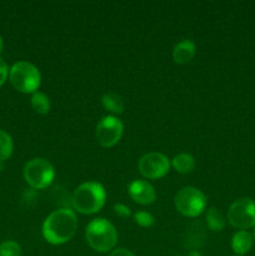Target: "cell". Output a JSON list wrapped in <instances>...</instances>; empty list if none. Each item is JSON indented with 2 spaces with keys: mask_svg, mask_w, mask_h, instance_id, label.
<instances>
[{
  "mask_svg": "<svg viewBox=\"0 0 255 256\" xmlns=\"http://www.w3.org/2000/svg\"><path fill=\"white\" fill-rule=\"evenodd\" d=\"M78 230V218L72 209L60 208L46 216L42 226L45 242L52 245H62L74 238Z\"/></svg>",
  "mask_w": 255,
  "mask_h": 256,
  "instance_id": "cell-1",
  "label": "cell"
},
{
  "mask_svg": "<svg viewBox=\"0 0 255 256\" xmlns=\"http://www.w3.org/2000/svg\"><path fill=\"white\" fill-rule=\"evenodd\" d=\"M105 202V188L96 182H82L74 190L72 196V209L82 215L96 214L104 208Z\"/></svg>",
  "mask_w": 255,
  "mask_h": 256,
  "instance_id": "cell-2",
  "label": "cell"
},
{
  "mask_svg": "<svg viewBox=\"0 0 255 256\" xmlns=\"http://www.w3.org/2000/svg\"><path fill=\"white\" fill-rule=\"evenodd\" d=\"M85 240L96 252H112L116 248L119 234L114 225L106 219H92L85 229Z\"/></svg>",
  "mask_w": 255,
  "mask_h": 256,
  "instance_id": "cell-3",
  "label": "cell"
},
{
  "mask_svg": "<svg viewBox=\"0 0 255 256\" xmlns=\"http://www.w3.org/2000/svg\"><path fill=\"white\" fill-rule=\"evenodd\" d=\"M9 80L15 90L24 94H34L42 84L39 69L29 62H18L9 69Z\"/></svg>",
  "mask_w": 255,
  "mask_h": 256,
  "instance_id": "cell-4",
  "label": "cell"
},
{
  "mask_svg": "<svg viewBox=\"0 0 255 256\" xmlns=\"http://www.w3.org/2000/svg\"><path fill=\"white\" fill-rule=\"evenodd\" d=\"M22 176L32 189L42 190L50 186L55 179V169L45 158H32L25 162Z\"/></svg>",
  "mask_w": 255,
  "mask_h": 256,
  "instance_id": "cell-5",
  "label": "cell"
},
{
  "mask_svg": "<svg viewBox=\"0 0 255 256\" xmlns=\"http://www.w3.org/2000/svg\"><path fill=\"white\" fill-rule=\"evenodd\" d=\"M208 199L204 192L194 186H184L175 194L174 206L186 218H196L206 210Z\"/></svg>",
  "mask_w": 255,
  "mask_h": 256,
  "instance_id": "cell-6",
  "label": "cell"
},
{
  "mask_svg": "<svg viewBox=\"0 0 255 256\" xmlns=\"http://www.w3.org/2000/svg\"><path fill=\"white\" fill-rule=\"evenodd\" d=\"M226 220L238 230H248L255 228V202L250 198L238 199L230 205Z\"/></svg>",
  "mask_w": 255,
  "mask_h": 256,
  "instance_id": "cell-7",
  "label": "cell"
},
{
  "mask_svg": "<svg viewBox=\"0 0 255 256\" xmlns=\"http://www.w3.org/2000/svg\"><path fill=\"white\" fill-rule=\"evenodd\" d=\"M172 168V162L165 154L159 152H150L142 155L138 162L140 174L148 180H158L164 178Z\"/></svg>",
  "mask_w": 255,
  "mask_h": 256,
  "instance_id": "cell-8",
  "label": "cell"
},
{
  "mask_svg": "<svg viewBox=\"0 0 255 256\" xmlns=\"http://www.w3.org/2000/svg\"><path fill=\"white\" fill-rule=\"evenodd\" d=\"M124 132V125L122 120L112 115L102 116L95 128V138L100 146L109 148L115 146L120 142Z\"/></svg>",
  "mask_w": 255,
  "mask_h": 256,
  "instance_id": "cell-9",
  "label": "cell"
},
{
  "mask_svg": "<svg viewBox=\"0 0 255 256\" xmlns=\"http://www.w3.org/2000/svg\"><path fill=\"white\" fill-rule=\"evenodd\" d=\"M129 196L139 205H150L156 200L154 186L145 180H134L128 186Z\"/></svg>",
  "mask_w": 255,
  "mask_h": 256,
  "instance_id": "cell-10",
  "label": "cell"
},
{
  "mask_svg": "<svg viewBox=\"0 0 255 256\" xmlns=\"http://www.w3.org/2000/svg\"><path fill=\"white\" fill-rule=\"evenodd\" d=\"M196 54V45L192 40H182L172 49V60L179 65L189 64Z\"/></svg>",
  "mask_w": 255,
  "mask_h": 256,
  "instance_id": "cell-11",
  "label": "cell"
},
{
  "mask_svg": "<svg viewBox=\"0 0 255 256\" xmlns=\"http://www.w3.org/2000/svg\"><path fill=\"white\" fill-rule=\"evenodd\" d=\"M252 235L248 230H238L232 238V249L236 256H244L252 250Z\"/></svg>",
  "mask_w": 255,
  "mask_h": 256,
  "instance_id": "cell-12",
  "label": "cell"
},
{
  "mask_svg": "<svg viewBox=\"0 0 255 256\" xmlns=\"http://www.w3.org/2000/svg\"><path fill=\"white\" fill-rule=\"evenodd\" d=\"M102 104L106 112H110V115L116 116V115L122 114L125 108V102L120 95L115 92H106L102 96Z\"/></svg>",
  "mask_w": 255,
  "mask_h": 256,
  "instance_id": "cell-13",
  "label": "cell"
},
{
  "mask_svg": "<svg viewBox=\"0 0 255 256\" xmlns=\"http://www.w3.org/2000/svg\"><path fill=\"white\" fill-rule=\"evenodd\" d=\"M170 162H172V166L174 168L175 172H180V174H190L196 166L194 156L188 152H180V154L175 155Z\"/></svg>",
  "mask_w": 255,
  "mask_h": 256,
  "instance_id": "cell-14",
  "label": "cell"
},
{
  "mask_svg": "<svg viewBox=\"0 0 255 256\" xmlns=\"http://www.w3.org/2000/svg\"><path fill=\"white\" fill-rule=\"evenodd\" d=\"M205 220H206V225L210 230L212 232H222L226 224V220L222 216V212L216 209V208H209L205 214Z\"/></svg>",
  "mask_w": 255,
  "mask_h": 256,
  "instance_id": "cell-15",
  "label": "cell"
},
{
  "mask_svg": "<svg viewBox=\"0 0 255 256\" xmlns=\"http://www.w3.org/2000/svg\"><path fill=\"white\" fill-rule=\"evenodd\" d=\"M30 102H32V108L36 114L40 115H46L49 114L50 108H52V104H50V99L46 94L42 92H36L32 95V99H30Z\"/></svg>",
  "mask_w": 255,
  "mask_h": 256,
  "instance_id": "cell-16",
  "label": "cell"
},
{
  "mask_svg": "<svg viewBox=\"0 0 255 256\" xmlns=\"http://www.w3.org/2000/svg\"><path fill=\"white\" fill-rule=\"evenodd\" d=\"M14 150V142L12 136L4 130H0V162L9 159Z\"/></svg>",
  "mask_w": 255,
  "mask_h": 256,
  "instance_id": "cell-17",
  "label": "cell"
},
{
  "mask_svg": "<svg viewBox=\"0 0 255 256\" xmlns=\"http://www.w3.org/2000/svg\"><path fill=\"white\" fill-rule=\"evenodd\" d=\"M22 246L14 240H6L0 244V256H22Z\"/></svg>",
  "mask_w": 255,
  "mask_h": 256,
  "instance_id": "cell-18",
  "label": "cell"
},
{
  "mask_svg": "<svg viewBox=\"0 0 255 256\" xmlns=\"http://www.w3.org/2000/svg\"><path fill=\"white\" fill-rule=\"evenodd\" d=\"M135 224L139 225L140 228H152L155 224V219L149 212L145 210H139L132 215Z\"/></svg>",
  "mask_w": 255,
  "mask_h": 256,
  "instance_id": "cell-19",
  "label": "cell"
},
{
  "mask_svg": "<svg viewBox=\"0 0 255 256\" xmlns=\"http://www.w3.org/2000/svg\"><path fill=\"white\" fill-rule=\"evenodd\" d=\"M114 212L120 218H129L132 216V212H130V208L126 206L125 204H115L114 205Z\"/></svg>",
  "mask_w": 255,
  "mask_h": 256,
  "instance_id": "cell-20",
  "label": "cell"
},
{
  "mask_svg": "<svg viewBox=\"0 0 255 256\" xmlns=\"http://www.w3.org/2000/svg\"><path fill=\"white\" fill-rule=\"evenodd\" d=\"M8 76H9V68L6 62L0 58V86L6 82Z\"/></svg>",
  "mask_w": 255,
  "mask_h": 256,
  "instance_id": "cell-21",
  "label": "cell"
},
{
  "mask_svg": "<svg viewBox=\"0 0 255 256\" xmlns=\"http://www.w3.org/2000/svg\"><path fill=\"white\" fill-rule=\"evenodd\" d=\"M109 256H135V254L130 252L129 249H125V248H115Z\"/></svg>",
  "mask_w": 255,
  "mask_h": 256,
  "instance_id": "cell-22",
  "label": "cell"
},
{
  "mask_svg": "<svg viewBox=\"0 0 255 256\" xmlns=\"http://www.w3.org/2000/svg\"><path fill=\"white\" fill-rule=\"evenodd\" d=\"M189 256H202V252H199L198 250H194V252H190Z\"/></svg>",
  "mask_w": 255,
  "mask_h": 256,
  "instance_id": "cell-23",
  "label": "cell"
},
{
  "mask_svg": "<svg viewBox=\"0 0 255 256\" xmlns=\"http://www.w3.org/2000/svg\"><path fill=\"white\" fill-rule=\"evenodd\" d=\"M2 48H4V42H2V36H0V52H2Z\"/></svg>",
  "mask_w": 255,
  "mask_h": 256,
  "instance_id": "cell-24",
  "label": "cell"
},
{
  "mask_svg": "<svg viewBox=\"0 0 255 256\" xmlns=\"http://www.w3.org/2000/svg\"><path fill=\"white\" fill-rule=\"evenodd\" d=\"M252 240L255 242V229H254V232H252Z\"/></svg>",
  "mask_w": 255,
  "mask_h": 256,
  "instance_id": "cell-25",
  "label": "cell"
},
{
  "mask_svg": "<svg viewBox=\"0 0 255 256\" xmlns=\"http://www.w3.org/2000/svg\"><path fill=\"white\" fill-rule=\"evenodd\" d=\"M234 256H236V255H234Z\"/></svg>",
  "mask_w": 255,
  "mask_h": 256,
  "instance_id": "cell-26",
  "label": "cell"
},
{
  "mask_svg": "<svg viewBox=\"0 0 255 256\" xmlns=\"http://www.w3.org/2000/svg\"><path fill=\"white\" fill-rule=\"evenodd\" d=\"M179 256H180V255H179Z\"/></svg>",
  "mask_w": 255,
  "mask_h": 256,
  "instance_id": "cell-27",
  "label": "cell"
}]
</instances>
